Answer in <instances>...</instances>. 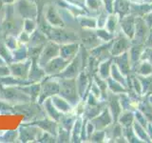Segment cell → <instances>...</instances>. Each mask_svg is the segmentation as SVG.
<instances>
[{
    "mask_svg": "<svg viewBox=\"0 0 152 143\" xmlns=\"http://www.w3.org/2000/svg\"><path fill=\"white\" fill-rule=\"evenodd\" d=\"M13 114H23L25 117L22 122H31L46 116V113L42 108V105L34 101L14 105Z\"/></svg>",
    "mask_w": 152,
    "mask_h": 143,
    "instance_id": "1",
    "label": "cell"
},
{
    "mask_svg": "<svg viewBox=\"0 0 152 143\" xmlns=\"http://www.w3.org/2000/svg\"><path fill=\"white\" fill-rule=\"evenodd\" d=\"M1 97L12 105H18L31 101V97L20 88V86H2L0 85Z\"/></svg>",
    "mask_w": 152,
    "mask_h": 143,
    "instance_id": "2",
    "label": "cell"
},
{
    "mask_svg": "<svg viewBox=\"0 0 152 143\" xmlns=\"http://www.w3.org/2000/svg\"><path fill=\"white\" fill-rule=\"evenodd\" d=\"M59 94L71 105H76L79 99V94L76 86V78H59Z\"/></svg>",
    "mask_w": 152,
    "mask_h": 143,
    "instance_id": "3",
    "label": "cell"
},
{
    "mask_svg": "<svg viewBox=\"0 0 152 143\" xmlns=\"http://www.w3.org/2000/svg\"><path fill=\"white\" fill-rule=\"evenodd\" d=\"M14 13L22 19H38V7L33 0H16L13 4Z\"/></svg>",
    "mask_w": 152,
    "mask_h": 143,
    "instance_id": "4",
    "label": "cell"
},
{
    "mask_svg": "<svg viewBox=\"0 0 152 143\" xmlns=\"http://www.w3.org/2000/svg\"><path fill=\"white\" fill-rule=\"evenodd\" d=\"M2 30L5 35H18L23 30V19L17 16L13 10V4L12 10L7 11V14L2 21Z\"/></svg>",
    "mask_w": 152,
    "mask_h": 143,
    "instance_id": "5",
    "label": "cell"
},
{
    "mask_svg": "<svg viewBox=\"0 0 152 143\" xmlns=\"http://www.w3.org/2000/svg\"><path fill=\"white\" fill-rule=\"evenodd\" d=\"M40 84L41 91L37 101L39 104H42L47 98H50L59 94L60 83L59 78L56 77V76H46L40 82Z\"/></svg>",
    "mask_w": 152,
    "mask_h": 143,
    "instance_id": "6",
    "label": "cell"
},
{
    "mask_svg": "<svg viewBox=\"0 0 152 143\" xmlns=\"http://www.w3.org/2000/svg\"><path fill=\"white\" fill-rule=\"evenodd\" d=\"M43 131L28 122H22L18 127V142H37Z\"/></svg>",
    "mask_w": 152,
    "mask_h": 143,
    "instance_id": "7",
    "label": "cell"
},
{
    "mask_svg": "<svg viewBox=\"0 0 152 143\" xmlns=\"http://www.w3.org/2000/svg\"><path fill=\"white\" fill-rule=\"evenodd\" d=\"M60 52V44L56 43L54 41L49 40L47 42V44L44 46L41 54L38 57V64L41 67H44L50 60L53 59L54 57L59 55Z\"/></svg>",
    "mask_w": 152,
    "mask_h": 143,
    "instance_id": "8",
    "label": "cell"
},
{
    "mask_svg": "<svg viewBox=\"0 0 152 143\" xmlns=\"http://www.w3.org/2000/svg\"><path fill=\"white\" fill-rule=\"evenodd\" d=\"M70 61L64 59L60 55L54 57L53 59L50 60L48 63L43 67L47 76H55L63 72Z\"/></svg>",
    "mask_w": 152,
    "mask_h": 143,
    "instance_id": "9",
    "label": "cell"
},
{
    "mask_svg": "<svg viewBox=\"0 0 152 143\" xmlns=\"http://www.w3.org/2000/svg\"><path fill=\"white\" fill-rule=\"evenodd\" d=\"M43 18L51 27H58V28L65 27V22L63 20V18H62L60 13H58V11H57L53 5L49 4L44 7V15H43Z\"/></svg>",
    "mask_w": 152,
    "mask_h": 143,
    "instance_id": "10",
    "label": "cell"
},
{
    "mask_svg": "<svg viewBox=\"0 0 152 143\" xmlns=\"http://www.w3.org/2000/svg\"><path fill=\"white\" fill-rule=\"evenodd\" d=\"M31 58H28L24 61L12 62L11 64H9L11 74L15 76V77L22 78V79H28V74H30V70H31Z\"/></svg>",
    "mask_w": 152,
    "mask_h": 143,
    "instance_id": "11",
    "label": "cell"
},
{
    "mask_svg": "<svg viewBox=\"0 0 152 143\" xmlns=\"http://www.w3.org/2000/svg\"><path fill=\"white\" fill-rule=\"evenodd\" d=\"M28 123H31V124H33V125L39 127L42 131L50 133H51V135H53L54 136H57V135H58V130H59L58 122L53 120V119L50 118L47 116L43 118L37 119V120L28 122Z\"/></svg>",
    "mask_w": 152,
    "mask_h": 143,
    "instance_id": "12",
    "label": "cell"
},
{
    "mask_svg": "<svg viewBox=\"0 0 152 143\" xmlns=\"http://www.w3.org/2000/svg\"><path fill=\"white\" fill-rule=\"evenodd\" d=\"M79 70H80V57L78 55H76L64 69V71L61 72L59 74H57L55 76L58 78H76L79 75Z\"/></svg>",
    "mask_w": 152,
    "mask_h": 143,
    "instance_id": "13",
    "label": "cell"
},
{
    "mask_svg": "<svg viewBox=\"0 0 152 143\" xmlns=\"http://www.w3.org/2000/svg\"><path fill=\"white\" fill-rule=\"evenodd\" d=\"M79 50V45L75 42L65 43V44L60 45V52L59 55L63 57L64 59L71 61L74 57L77 55Z\"/></svg>",
    "mask_w": 152,
    "mask_h": 143,
    "instance_id": "14",
    "label": "cell"
},
{
    "mask_svg": "<svg viewBox=\"0 0 152 143\" xmlns=\"http://www.w3.org/2000/svg\"><path fill=\"white\" fill-rule=\"evenodd\" d=\"M46 73L43 67H41L38 64L37 60H31V66L30 70V74H28V81L31 83L35 82H41V81L46 77Z\"/></svg>",
    "mask_w": 152,
    "mask_h": 143,
    "instance_id": "15",
    "label": "cell"
},
{
    "mask_svg": "<svg viewBox=\"0 0 152 143\" xmlns=\"http://www.w3.org/2000/svg\"><path fill=\"white\" fill-rule=\"evenodd\" d=\"M41 105H42V108L44 109L47 116H49L50 118L53 119V120H55L57 122L59 121V119L63 114H62L61 112H59L58 110L55 108L53 103H52L51 97L47 98L46 100H44V102H43Z\"/></svg>",
    "mask_w": 152,
    "mask_h": 143,
    "instance_id": "16",
    "label": "cell"
},
{
    "mask_svg": "<svg viewBox=\"0 0 152 143\" xmlns=\"http://www.w3.org/2000/svg\"><path fill=\"white\" fill-rule=\"evenodd\" d=\"M51 100L55 108L62 114H69L72 110V105L66 101L64 97H62L60 94H55L51 97Z\"/></svg>",
    "mask_w": 152,
    "mask_h": 143,
    "instance_id": "17",
    "label": "cell"
},
{
    "mask_svg": "<svg viewBox=\"0 0 152 143\" xmlns=\"http://www.w3.org/2000/svg\"><path fill=\"white\" fill-rule=\"evenodd\" d=\"M49 41V38L46 35L44 32H42L39 28L35 32H33L31 35L30 42L28 43V46H42L44 47L47 42Z\"/></svg>",
    "mask_w": 152,
    "mask_h": 143,
    "instance_id": "18",
    "label": "cell"
},
{
    "mask_svg": "<svg viewBox=\"0 0 152 143\" xmlns=\"http://www.w3.org/2000/svg\"><path fill=\"white\" fill-rule=\"evenodd\" d=\"M20 88L31 97V101H34V102L38 101V97H39L40 91H41L40 82H35V83H31L28 85L20 86Z\"/></svg>",
    "mask_w": 152,
    "mask_h": 143,
    "instance_id": "19",
    "label": "cell"
},
{
    "mask_svg": "<svg viewBox=\"0 0 152 143\" xmlns=\"http://www.w3.org/2000/svg\"><path fill=\"white\" fill-rule=\"evenodd\" d=\"M28 84H31L28 79L18 78L12 74L4 76V77H0V85L2 86H24Z\"/></svg>",
    "mask_w": 152,
    "mask_h": 143,
    "instance_id": "20",
    "label": "cell"
},
{
    "mask_svg": "<svg viewBox=\"0 0 152 143\" xmlns=\"http://www.w3.org/2000/svg\"><path fill=\"white\" fill-rule=\"evenodd\" d=\"M28 58V46L20 44L15 50L12 51V62L24 61Z\"/></svg>",
    "mask_w": 152,
    "mask_h": 143,
    "instance_id": "21",
    "label": "cell"
},
{
    "mask_svg": "<svg viewBox=\"0 0 152 143\" xmlns=\"http://www.w3.org/2000/svg\"><path fill=\"white\" fill-rule=\"evenodd\" d=\"M81 130H82V120H81V118H76L73 126L71 128V132H70L71 141L76 142L80 139Z\"/></svg>",
    "mask_w": 152,
    "mask_h": 143,
    "instance_id": "22",
    "label": "cell"
},
{
    "mask_svg": "<svg viewBox=\"0 0 152 143\" xmlns=\"http://www.w3.org/2000/svg\"><path fill=\"white\" fill-rule=\"evenodd\" d=\"M0 142H18V129L4 131L0 136Z\"/></svg>",
    "mask_w": 152,
    "mask_h": 143,
    "instance_id": "23",
    "label": "cell"
},
{
    "mask_svg": "<svg viewBox=\"0 0 152 143\" xmlns=\"http://www.w3.org/2000/svg\"><path fill=\"white\" fill-rule=\"evenodd\" d=\"M38 29L37 19H31V18H26L23 19V30L28 32L30 35L33 32H35Z\"/></svg>",
    "mask_w": 152,
    "mask_h": 143,
    "instance_id": "24",
    "label": "cell"
},
{
    "mask_svg": "<svg viewBox=\"0 0 152 143\" xmlns=\"http://www.w3.org/2000/svg\"><path fill=\"white\" fill-rule=\"evenodd\" d=\"M4 43L10 50L12 52L14 51L16 48L20 45V43L18 42L17 36L16 35H6L4 37Z\"/></svg>",
    "mask_w": 152,
    "mask_h": 143,
    "instance_id": "25",
    "label": "cell"
},
{
    "mask_svg": "<svg viewBox=\"0 0 152 143\" xmlns=\"http://www.w3.org/2000/svg\"><path fill=\"white\" fill-rule=\"evenodd\" d=\"M0 55H1L8 64L12 62V52L5 45L4 41L0 42Z\"/></svg>",
    "mask_w": 152,
    "mask_h": 143,
    "instance_id": "26",
    "label": "cell"
},
{
    "mask_svg": "<svg viewBox=\"0 0 152 143\" xmlns=\"http://www.w3.org/2000/svg\"><path fill=\"white\" fill-rule=\"evenodd\" d=\"M0 114L3 116H8V114H13V105L9 103L3 98H0Z\"/></svg>",
    "mask_w": 152,
    "mask_h": 143,
    "instance_id": "27",
    "label": "cell"
},
{
    "mask_svg": "<svg viewBox=\"0 0 152 143\" xmlns=\"http://www.w3.org/2000/svg\"><path fill=\"white\" fill-rule=\"evenodd\" d=\"M69 131L66 130V129L62 128L59 126V130H58V135H57L56 138L58 140L57 141H61V142H66L69 141L70 139V136H69Z\"/></svg>",
    "mask_w": 152,
    "mask_h": 143,
    "instance_id": "28",
    "label": "cell"
},
{
    "mask_svg": "<svg viewBox=\"0 0 152 143\" xmlns=\"http://www.w3.org/2000/svg\"><path fill=\"white\" fill-rule=\"evenodd\" d=\"M57 141V138L56 136H54L51 133H48V132H44L43 131L42 135L40 136L39 139L37 140V142H56Z\"/></svg>",
    "mask_w": 152,
    "mask_h": 143,
    "instance_id": "29",
    "label": "cell"
},
{
    "mask_svg": "<svg viewBox=\"0 0 152 143\" xmlns=\"http://www.w3.org/2000/svg\"><path fill=\"white\" fill-rule=\"evenodd\" d=\"M17 39H18V42L20 43V44L28 45V43L30 42V39H31V35L28 32H25L24 30H22L20 32L18 33Z\"/></svg>",
    "mask_w": 152,
    "mask_h": 143,
    "instance_id": "30",
    "label": "cell"
},
{
    "mask_svg": "<svg viewBox=\"0 0 152 143\" xmlns=\"http://www.w3.org/2000/svg\"><path fill=\"white\" fill-rule=\"evenodd\" d=\"M79 22L85 28H94L95 27V21L93 19H90L88 17H81L79 18Z\"/></svg>",
    "mask_w": 152,
    "mask_h": 143,
    "instance_id": "31",
    "label": "cell"
},
{
    "mask_svg": "<svg viewBox=\"0 0 152 143\" xmlns=\"http://www.w3.org/2000/svg\"><path fill=\"white\" fill-rule=\"evenodd\" d=\"M11 74V71H10L9 64L0 66V77H4V76H8Z\"/></svg>",
    "mask_w": 152,
    "mask_h": 143,
    "instance_id": "32",
    "label": "cell"
},
{
    "mask_svg": "<svg viewBox=\"0 0 152 143\" xmlns=\"http://www.w3.org/2000/svg\"><path fill=\"white\" fill-rule=\"evenodd\" d=\"M15 1L16 0H2L4 5H12V4H14Z\"/></svg>",
    "mask_w": 152,
    "mask_h": 143,
    "instance_id": "33",
    "label": "cell"
},
{
    "mask_svg": "<svg viewBox=\"0 0 152 143\" xmlns=\"http://www.w3.org/2000/svg\"><path fill=\"white\" fill-rule=\"evenodd\" d=\"M6 64H8V63L5 61V59L3 58V57L0 55V66H3V65H6Z\"/></svg>",
    "mask_w": 152,
    "mask_h": 143,
    "instance_id": "34",
    "label": "cell"
}]
</instances>
